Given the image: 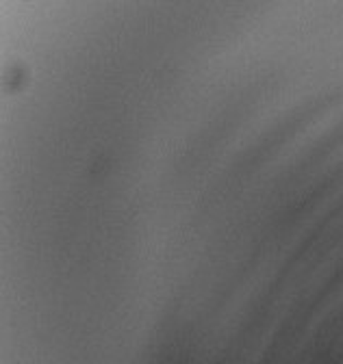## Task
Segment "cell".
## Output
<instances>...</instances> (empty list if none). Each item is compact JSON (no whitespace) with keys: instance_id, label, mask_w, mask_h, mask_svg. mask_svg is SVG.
Listing matches in <instances>:
<instances>
[]
</instances>
